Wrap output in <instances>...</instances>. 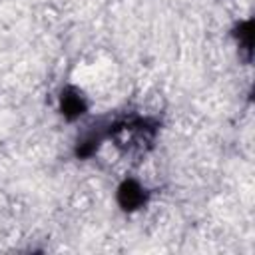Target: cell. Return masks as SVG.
<instances>
[{
    "label": "cell",
    "mask_w": 255,
    "mask_h": 255,
    "mask_svg": "<svg viewBox=\"0 0 255 255\" xmlns=\"http://www.w3.org/2000/svg\"><path fill=\"white\" fill-rule=\"evenodd\" d=\"M84 110H86V104H84V98H82L78 92L66 90V92L62 94V114H64L66 118L74 120V118H78Z\"/></svg>",
    "instance_id": "7a4b0ae2"
},
{
    "label": "cell",
    "mask_w": 255,
    "mask_h": 255,
    "mask_svg": "<svg viewBox=\"0 0 255 255\" xmlns=\"http://www.w3.org/2000/svg\"><path fill=\"white\" fill-rule=\"evenodd\" d=\"M118 201L124 209H135L145 201V193L135 181H126L118 191Z\"/></svg>",
    "instance_id": "6da1fadb"
}]
</instances>
